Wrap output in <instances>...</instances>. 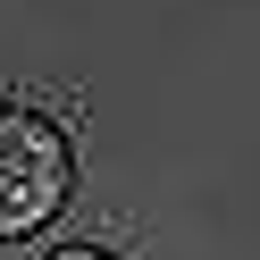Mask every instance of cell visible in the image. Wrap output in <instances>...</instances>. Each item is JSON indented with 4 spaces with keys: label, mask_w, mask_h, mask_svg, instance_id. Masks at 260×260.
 Segmentation results:
<instances>
[{
    "label": "cell",
    "mask_w": 260,
    "mask_h": 260,
    "mask_svg": "<svg viewBox=\"0 0 260 260\" xmlns=\"http://www.w3.org/2000/svg\"><path fill=\"white\" fill-rule=\"evenodd\" d=\"M68 135L34 109H0V235H25L68 202Z\"/></svg>",
    "instance_id": "6da1fadb"
},
{
    "label": "cell",
    "mask_w": 260,
    "mask_h": 260,
    "mask_svg": "<svg viewBox=\"0 0 260 260\" xmlns=\"http://www.w3.org/2000/svg\"><path fill=\"white\" fill-rule=\"evenodd\" d=\"M51 260H109V252H76V243H68V252H51Z\"/></svg>",
    "instance_id": "7a4b0ae2"
}]
</instances>
